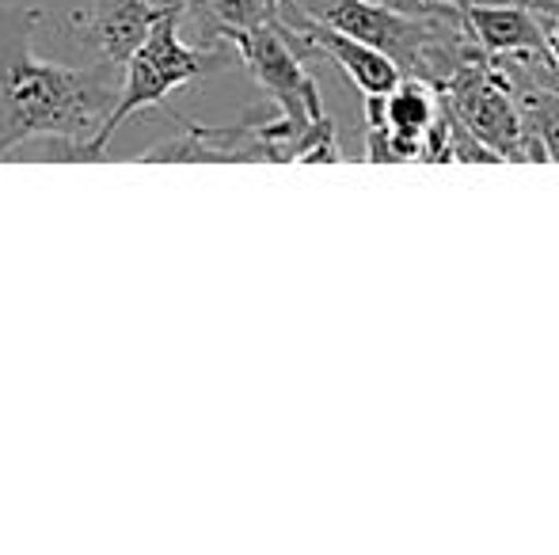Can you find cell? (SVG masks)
Instances as JSON below:
<instances>
[{
  "instance_id": "cell-10",
  "label": "cell",
  "mask_w": 559,
  "mask_h": 555,
  "mask_svg": "<svg viewBox=\"0 0 559 555\" xmlns=\"http://www.w3.org/2000/svg\"><path fill=\"white\" fill-rule=\"evenodd\" d=\"M540 27H545L548 61H552V69H559V15H540Z\"/></svg>"
},
{
  "instance_id": "cell-7",
  "label": "cell",
  "mask_w": 559,
  "mask_h": 555,
  "mask_svg": "<svg viewBox=\"0 0 559 555\" xmlns=\"http://www.w3.org/2000/svg\"><path fill=\"white\" fill-rule=\"evenodd\" d=\"M442 88L427 76H404L389 96H366V122H384L407 141H423L442 114Z\"/></svg>"
},
{
  "instance_id": "cell-12",
  "label": "cell",
  "mask_w": 559,
  "mask_h": 555,
  "mask_svg": "<svg viewBox=\"0 0 559 555\" xmlns=\"http://www.w3.org/2000/svg\"><path fill=\"white\" fill-rule=\"evenodd\" d=\"M392 4H396V0H392Z\"/></svg>"
},
{
  "instance_id": "cell-13",
  "label": "cell",
  "mask_w": 559,
  "mask_h": 555,
  "mask_svg": "<svg viewBox=\"0 0 559 555\" xmlns=\"http://www.w3.org/2000/svg\"><path fill=\"white\" fill-rule=\"evenodd\" d=\"M556 84H559V81H556Z\"/></svg>"
},
{
  "instance_id": "cell-6",
  "label": "cell",
  "mask_w": 559,
  "mask_h": 555,
  "mask_svg": "<svg viewBox=\"0 0 559 555\" xmlns=\"http://www.w3.org/2000/svg\"><path fill=\"white\" fill-rule=\"evenodd\" d=\"M461 20L472 31L484 53L502 58V53H540L545 50V27L540 15L525 4H479V0H461Z\"/></svg>"
},
{
  "instance_id": "cell-4",
  "label": "cell",
  "mask_w": 559,
  "mask_h": 555,
  "mask_svg": "<svg viewBox=\"0 0 559 555\" xmlns=\"http://www.w3.org/2000/svg\"><path fill=\"white\" fill-rule=\"evenodd\" d=\"M453 114L472 130L487 148L499 153V160H548L540 141L525 126L522 107L514 104L499 76L479 61L464 58L456 73L442 84Z\"/></svg>"
},
{
  "instance_id": "cell-9",
  "label": "cell",
  "mask_w": 559,
  "mask_h": 555,
  "mask_svg": "<svg viewBox=\"0 0 559 555\" xmlns=\"http://www.w3.org/2000/svg\"><path fill=\"white\" fill-rule=\"evenodd\" d=\"M522 114H525L530 134L540 141L548 160H559V84H556V92H540V88L525 92Z\"/></svg>"
},
{
  "instance_id": "cell-5",
  "label": "cell",
  "mask_w": 559,
  "mask_h": 555,
  "mask_svg": "<svg viewBox=\"0 0 559 555\" xmlns=\"http://www.w3.org/2000/svg\"><path fill=\"white\" fill-rule=\"evenodd\" d=\"M187 8L191 0H92L88 8H73L66 20L46 15V23L50 31L73 38L76 50L92 53L96 61L126 65L164 15L187 20Z\"/></svg>"
},
{
  "instance_id": "cell-2",
  "label": "cell",
  "mask_w": 559,
  "mask_h": 555,
  "mask_svg": "<svg viewBox=\"0 0 559 555\" xmlns=\"http://www.w3.org/2000/svg\"><path fill=\"white\" fill-rule=\"evenodd\" d=\"M228 65V50L222 43H202L191 46L183 38V15H164L148 38L138 46L130 61H126V76H122V92H118V104L107 119L104 134L92 145V160H104L107 145L133 114L153 111V107L168 104L171 92H179L183 84L199 81L206 73Z\"/></svg>"
},
{
  "instance_id": "cell-8",
  "label": "cell",
  "mask_w": 559,
  "mask_h": 555,
  "mask_svg": "<svg viewBox=\"0 0 559 555\" xmlns=\"http://www.w3.org/2000/svg\"><path fill=\"white\" fill-rule=\"evenodd\" d=\"M278 20L271 0H191L187 20L202 43H228L233 35Z\"/></svg>"
},
{
  "instance_id": "cell-1",
  "label": "cell",
  "mask_w": 559,
  "mask_h": 555,
  "mask_svg": "<svg viewBox=\"0 0 559 555\" xmlns=\"http://www.w3.org/2000/svg\"><path fill=\"white\" fill-rule=\"evenodd\" d=\"M43 8L0 15V160L20 145L58 148L61 160H92V145L111 119L122 81L115 65H58L31 50Z\"/></svg>"
},
{
  "instance_id": "cell-11",
  "label": "cell",
  "mask_w": 559,
  "mask_h": 555,
  "mask_svg": "<svg viewBox=\"0 0 559 555\" xmlns=\"http://www.w3.org/2000/svg\"><path fill=\"white\" fill-rule=\"evenodd\" d=\"M271 8H274V12H278V8H282V0H271Z\"/></svg>"
},
{
  "instance_id": "cell-3",
  "label": "cell",
  "mask_w": 559,
  "mask_h": 555,
  "mask_svg": "<svg viewBox=\"0 0 559 555\" xmlns=\"http://www.w3.org/2000/svg\"><path fill=\"white\" fill-rule=\"evenodd\" d=\"M228 46H233L236 58L248 65V73L255 76L259 88L271 96L274 111L286 114L305 137L312 134V126H320V122L328 119L317 76L305 69L301 50H297V43L289 38V31L282 20L240 31V35L228 38Z\"/></svg>"
}]
</instances>
